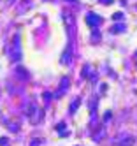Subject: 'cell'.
<instances>
[{
    "instance_id": "ba28073f",
    "label": "cell",
    "mask_w": 137,
    "mask_h": 146,
    "mask_svg": "<svg viewBox=\"0 0 137 146\" xmlns=\"http://www.w3.org/2000/svg\"><path fill=\"white\" fill-rule=\"evenodd\" d=\"M121 30H125V25H116V27H113V32H121Z\"/></svg>"
},
{
    "instance_id": "9c48e42d",
    "label": "cell",
    "mask_w": 137,
    "mask_h": 146,
    "mask_svg": "<svg viewBox=\"0 0 137 146\" xmlns=\"http://www.w3.org/2000/svg\"><path fill=\"white\" fill-rule=\"evenodd\" d=\"M77 106H79V100H74V102H72V108H70V111H72V113H76Z\"/></svg>"
},
{
    "instance_id": "52a82bcc",
    "label": "cell",
    "mask_w": 137,
    "mask_h": 146,
    "mask_svg": "<svg viewBox=\"0 0 137 146\" xmlns=\"http://www.w3.org/2000/svg\"><path fill=\"white\" fill-rule=\"evenodd\" d=\"M16 72H18V74H21V76H23V78H25V79H26V78H28V72H26V70H23V69H21V67H19V65H18V67H16Z\"/></svg>"
},
{
    "instance_id": "8fae6325",
    "label": "cell",
    "mask_w": 137,
    "mask_h": 146,
    "mask_svg": "<svg viewBox=\"0 0 137 146\" xmlns=\"http://www.w3.org/2000/svg\"><path fill=\"white\" fill-rule=\"evenodd\" d=\"M121 16H123V14H121V13H116V14H114V16H113V18H114V19H120V18H121Z\"/></svg>"
},
{
    "instance_id": "277c9868",
    "label": "cell",
    "mask_w": 137,
    "mask_h": 146,
    "mask_svg": "<svg viewBox=\"0 0 137 146\" xmlns=\"http://www.w3.org/2000/svg\"><path fill=\"white\" fill-rule=\"evenodd\" d=\"M70 60H72V46H69L65 49V53H63V56H62V64L63 65H69Z\"/></svg>"
},
{
    "instance_id": "6da1fadb",
    "label": "cell",
    "mask_w": 137,
    "mask_h": 146,
    "mask_svg": "<svg viewBox=\"0 0 137 146\" xmlns=\"http://www.w3.org/2000/svg\"><path fill=\"white\" fill-rule=\"evenodd\" d=\"M26 114H28V118H30L32 123H37V121L40 120V116H42L40 108H37V104H35V102H32L30 106L26 108Z\"/></svg>"
},
{
    "instance_id": "30bf717a",
    "label": "cell",
    "mask_w": 137,
    "mask_h": 146,
    "mask_svg": "<svg viewBox=\"0 0 137 146\" xmlns=\"http://www.w3.org/2000/svg\"><path fill=\"white\" fill-rule=\"evenodd\" d=\"M99 2H102V4H113L114 0H99Z\"/></svg>"
},
{
    "instance_id": "7c38bea8",
    "label": "cell",
    "mask_w": 137,
    "mask_h": 146,
    "mask_svg": "<svg viewBox=\"0 0 137 146\" xmlns=\"http://www.w3.org/2000/svg\"><path fill=\"white\" fill-rule=\"evenodd\" d=\"M72 2H74V0H72Z\"/></svg>"
},
{
    "instance_id": "3957f363",
    "label": "cell",
    "mask_w": 137,
    "mask_h": 146,
    "mask_svg": "<svg viewBox=\"0 0 137 146\" xmlns=\"http://www.w3.org/2000/svg\"><path fill=\"white\" fill-rule=\"evenodd\" d=\"M21 39H19V35H16L14 37V48H13V51H11V56H13V60H19L21 58Z\"/></svg>"
},
{
    "instance_id": "5b68a950",
    "label": "cell",
    "mask_w": 137,
    "mask_h": 146,
    "mask_svg": "<svg viewBox=\"0 0 137 146\" xmlns=\"http://www.w3.org/2000/svg\"><path fill=\"white\" fill-rule=\"evenodd\" d=\"M67 88H69V78H63L62 83H60V88H58V92H56V97H62L63 93H65Z\"/></svg>"
},
{
    "instance_id": "7a4b0ae2",
    "label": "cell",
    "mask_w": 137,
    "mask_h": 146,
    "mask_svg": "<svg viewBox=\"0 0 137 146\" xmlns=\"http://www.w3.org/2000/svg\"><path fill=\"white\" fill-rule=\"evenodd\" d=\"M113 143L116 146H132L134 144V137L128 134H120V135H116V137L113 139Z\"/></svg>"
},
{
    "instance_id": "8992f818",
    "label": "cell",
    "mask_w": 137,
    "mask_h": 146,
    "mask_svg": "<svg viewBox=\"0 0 137 146\" xmlns=\"http://www.w3.org/2000/svg\"><path fill=\"white\" fill-rule=\"evenodd\" d=\"M86 21H88L90 27H95V25H99V23H100V18H99L97 14H91V13H90V14L86 16Z\"/></svg>"
}]
</instances>
